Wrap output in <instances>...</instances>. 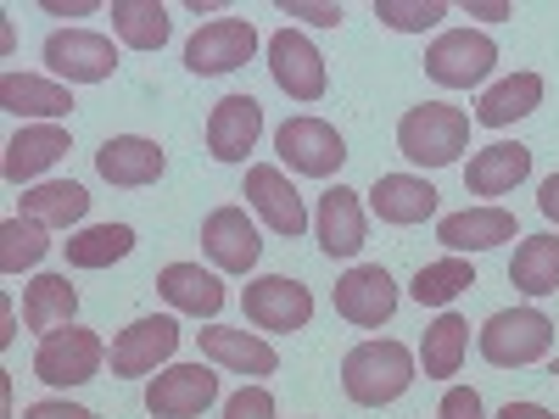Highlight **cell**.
Instances as JSON below:
<instances>
[{
    "label": "cell",
    "mask_w": 559,
    "mask_h": 419,
    "mask_svg": "<svg viewBox=\"0 0 559 419\" xmlns=\"http://www.w3.org/2000/svg\"><path fill=\"white\" fill-rule=\"evenodd\" d=\"M414 352L392 336L381 342H358L347 358H342V392L358 403V408H386L397 403L408 386H414Z\"/></svg>",
    "instance_id": "6da1fadb"
},
{
    "label": "cell",
    "mask_w": 559,
    "mask_h": 419,
    "mask_svg": "<svg viewBox=\"0 0 559 419\" xmlns=\"http://www.w3.org/2000/svg\"><path fill=\"white\" fill-rule=\"evenodd\" d=\"M471 146V112L448 101H419L397 118V152L414 168H448Z\"/></svg>",
    "instance_id": "7a4b0ae2"
},
{
    "label": "cell",
    "mask_w": 559,
    "mask_h": 419,
    "mask_svg": "<svg viewBox=\"0 0 559 419\" xmlns=\"http://www.w3.org/2000/svg\"><path fill=\"white\" fill-rule=\"evenodd\" d=\"M554 336L559 331H554L548 313H537V308H498L481 324L476 347H481V358L492 369H526V363H543L554 352Z\"/></svg>",
    "instance_id": "3957f363"
},
{
    "label": "cell",
    "mask_w": 559,
    "mask_h": 419,
    "mask_svg": "<svg viewBox=\"0 0 559 419\" xmlns=\"http://www.w3.org/2000/svg\"><path fill=\"white\" fill-rule=\"evenodd\" d=\"M102 358H107L102 336L84 331V324H68V331L39 336V347H34V375H39L45 386L68 392V386L96 381V375H102Z\"/></svg>",
    "instance_id": "277c9868"
},
{
    "label": "cell",
    "mask_w": 559,
    "mask_h": 419,
    "mask_svg": "<svg viewBox=\"0 0 559 419\" xmlns=\"http://www.w3.org/2000/svg\"><path fill=\"white\" fill-rule=\"evenodd\" d=\"M274 152L280 163H286L292 173H308V179H331L342 173L347 163V140L336 134V123H324V118H286L274 129Z\"/></svg>",
    "instance_id": "5b68a950"
},
{
    "label": "cell",
    "mask_w": 559,
    "mask_h": 419,
    "mask_svg": "<svg viewBox=\"0 0 559 419\" xmlns=\"http://www.w3.org/2000/svg\"><path fill=\"white\" fill-rule=\"evenodd\" d=\"M241 308H247V324L252 331H269V336H297L308 331L313 319V291L292 274H263L241 291Z\"/></svg>",
    "instance_id": "8992f818"
},
{
    "label": "cell",
    "mask_w": 559,
    "mask_h": 419,
    "mask_svg": "<svg viewBox=\"0 0 559 419\" xmlns=\"http://www.w3.org/2000/svg\"><path fill=\"white\" fill-rule=\"evenodd\" d=\"M498 68V45L476 28H442L431 45H426V73L442 84V89H471V84H487Z\"/></svg>",
    "instance_id": "52a82bcc"
},
{
    "label": "cell",
    "mask_w": 559,
    "mask_h": 419,
    "mask_svg": "<svg viewBox=\"0 0 559 419\" xmlns=\"http://www.w3.org/2000/svg\"><path fill=\"white\" fill-rule=\"evenodd\" d=\"M45 68H51V79H62L68 89L73 84H107L118 73V45L96 28H57L45 39Z\"/></svg>",
    "instance_id": "ba28073f"
},
{
    "label": "cell",
    "mask_w": 559,
    "mask_h": 419,
    "mask_svg": "<svg viewBox=\"0 0 559 419\" xmlns=\"http://www.w3.org/2000/svg\"><path fill=\"white\" fill-rule=\"evenodd\" d=\"M174 352H179V319H168V313L134 319L112 342V375L118 381H152V375L168 369Z\"/></svg>",
    "instance_id": "9c48e42d"
},
{
    "label": "cell",
    "mask_w": 559,
    "mask_h": 419,
    "mask_svg": "<svg viewBox=\"0 0 559 419\" xmlns=\"http://www.w3.org/2000/svg\"><path fill=\"white\" fill-rule=\"evenodd\" d=\"M258 28L247 17H218V23H202L191 39H185V68L197 79H218V73H236L258 57Z\"/></svg>",
    "instance_id": "30bf717a"
},
{
    "label": "cell",
    "mask_w": 559,
    "mask_h": 419,
    "mask_svg": "<svg viewBox=\"0 0 559 419\" xmlns=\"http://www.w3.org/2000/svg\"><path fill=\"white\" fill-rule=\"evenodd\" d=\"M269 79L286 89L292 101H319L324 89H331V73H324V57H319V45L308 39V34H297V28H280V34H269Z\"/></svg>",
    "instance_id": "8fae6325"
},
{
    "label": "cell",
    "mask_w": 559,
    "mask_h": 419,
    "mask_svg": "<svg viewBox=\"0 0 559 419\" xmlns=\"http://www.w3.org/2000/svg\"><path fill=\"white\" fill-rule=\"evenodd\" d=\"M218 403V375L207 363H168L146 381V414L152 419H197Z\"/></svg>",
    "instance_id": "7c38bea8"
},
{
    "label": "cell",
    "mask_w": 559,
    "mask_h": 419,
    "mask_svg": "<svg viewBox=\"0 0 559 419\" xmlns=\"http://www.w3.org/2000/svg\"><path fill=\"white\" fill-rule=\"evenodd\" d=\"M336 313L358 331H381V324L397 313V279L381 268V263H353L342 279H336Z\"/></svg>",
    "instance_id": "4fadbf2b"
},
{
    "label": "cell",
    "mask_w": 559,
    "mask_h": 419,
    "mask_svg": "<svg viewBox=\"0 0 559 419\" xmlns=\"http://www.w3.org/2000/svg\"><path fill=\"white\" fill-rule=\"evenodd\" d=\"M202 252L213 258V268L224 274H252L258 258H263V241H258V224L247 218V207H213L202 218Z\"/></svg>",
    "instance_id": "5bb4252c"
},
{
    "label": "cell",
    "mask_w": 559,
    "mask_h": 419,
    "mask_svg": "<svg viewBox=\"0 0 559 419\" xmlns=\"http://www.w3.org/2000/svg\"><path fill=\"white\" fill-rule=\"evenodd\" d=\"M258 213H263V224L274 229V236H286V241H297L302 229H308V202H302V191L286 179V168H274V163H252L247 168V191H241Z\"/></svg>",
    "instance_id": "9a60e30c"
},
{
    "label": "cell",
    "mask_w": 559,
    "mask_h": 419,
    "mask_svg": "<svg viewBox=\"0 0 559 419\" xmlns=\"http://www.w3.org/2000/svg\"><path fill=\"white\" fill-rule=\"evenodd\" d=\"M364 236H369V218H364V202L353 184H331L313 207V241L324 258H358L364 252Z\"/></svg>",
    "instance_id": "2e32d148"
},
{
    "label": "cell",
    "mask_w": 559,
    "mask_h": 419,
    "mask_svg": "<svg viewBox=\"0 0 559 419\" xmlns=\"http://www.w3.org/2000/svg\"><path fill=\"white\" fill-rule=\"evenodd\" d=\"M263 140V107L252 96H224L207 112V157L213 163H247Z\"/></svg>",
    "instance_id": "e0dca14e"
},
{
    "label": "cell",
    "mask_w": 559,
    "mask_h": 419,
    "mask_svg": "<svg viewBox=\"0 0 559 419\" xmlns=\"http://www.w3.org/2000/svg\"><path fill=\"white\" fill-rule=\"evenodd\" d=\"M0 112H12L23 123H62L73 112V89L62 79H39V73H0Z\"/></svg>",
    "instance_id": "ac0fdd59"
},
{
    "label": "cell",
    "mask_w": 559,
    "mask_h": 419,
    "mask_svg": "<svg viewBox=\"0 0 559 419\" xmlns=\"http://www.w3.org/2000/svg\"><path fill=\"white\" fill-rule=\"evenodd\" d=\"M68 152H73V134L62 123H23L7 140V163H0V173H7V184H34L45 168H57Z\"/></svg>",
    "instance_id": "d6986e66"
},
{
    "label": "cell",
    "mask_w": 559,
    "mask_h": 419,
    "mask_svg": "<svg viewBox=\"0 0 559 419\" xmlns=\"http://www.w3.org/2000/svg\"><path fill=\"white\" fill-rule=\"evenodd\" d=\"M163 168H168V157H163L157 140H146V134H112L107 146L96 152V173H102L107 184H118V191H140V184H157Z\"/></svg>",
    "instance_id": "ffe728a7"
},
{
    "label": "cell",
    "mask_w": 559,
    "mask_h": 419,
    "mask_svg": "<svg viewBox=\"0 0 559 419\" xmlns=\"http://www.w3.org/2000/svg\"><path fill=\"white\" fill-rule=\"evenodd\" d=\"M526 179H532V146H521V140H492L464 163V191L471 196H509Z\"/></svg>",
    "instance_id": "44dd1931"
},
{
    "label": "cell",
    "mask_w": 559,
    "mask_h": 419,
    "mask_svg": "<svg viewBox=\"0 0 559 419\" xmlns=\"http://www.w3.org/2000/svg\"><path fill=\"white\" fill-rule=\"evenodd\" d=\"M437 241L464 258V252H487V247H503V241H515V213L487 202V207H464V213H448L437 218Z\"/></svg>",
    "instance_id": "7402d4cb"
},
{
    "label": "cell",
    "mask_w": 559,
    "mask_h": 419,
    "mask_svg": "<svg viewBox=\"0 0 559 419\" xmlns=\"http://www.w3.org/2000/svg\"><path fill=\"white\" fill-rule=\"evenodd\" d=\"M197 342H202V358L218 363V369H229V375H252V381H263V375H274V369H280V352H274L263 336H252V331L207 324V331H197Z\"/></svg>",
    "instance_id": "603a6c76"
},
{
    "label": "cell",
    "mask_w": 559,
    "mask_h": 419,
    "mask_svg": "<svg viewBox=\"0 0 559 419\" xmlns=\"http://www.w3.org/2000/svg\"><path fill=\"white\" fill-rule=\"evenodd\" d=\"M157 291H163V302L174 308V313H191V319H218L224 313V279L213 274V268H202V263H168L163 274H157Z\"/></svg>",
    "instance_id": "cb8c5ba5"
},
{
    "label": "cell",
    "mask_w": 559,
    "mask_h": 419,
    "mask_svg": "<svg viewBox=\"0 0 559 419\" xmlns=\"http://www.w3.org/2000/svg\"><path fill=\"white\" fill-rule=\"evenodd\" d=\"M369 207H376L381 224H397V229L426 224L437 213V184L419 173H381L376 191H369Z\"/></svg>",
    "instance_id": "d4e9b609"
},
{
    "label": "cell",
    "mask_w": 559,
    "mask_h": 419,
    "mask_svg": "<svg viewBox=\"0 0 559 419\" xmlns=\"http://www.w3.org/2000/svg\"><path fill=\"white\" fill-rule=\"evenodd\" d=\"M79 313V291L68 286V274H34L28 291H23V324L34 336H51V331H68Z\"/></svg>",
    "instance_id": "484cf974"
},
{
    "label": "cell",
    "mask_w": 559,
    "mask_h": 419,
    "mask_svg": "<svg viewBox=\"0 0 559 419\" xmlns=\"http://www.w3.org/2000/svg\"><path fill=\"white\" fill-rule=\"evenodd\" d=\"M23 218L45 224V229H73L90 218V191L79 179H45L23 191Z\"/></svg>",
    "instance_id": "4316f807"
},
{
    "label": "cell",
    "mask_w": 559,
    "mask_h": 419,
    "mask_svg": "<svg viewBox=\"0 0 559 419\" xmlns=\"http://www.w3.org/2000/svg\"><path fill=\"white\" fill-rule=\"evenodd\" d=\"M464 352H471V324L459 313H437L426 324V336H419V369H426V381H453L464 369Z\"/></svg>",
    "instance_id": "83f0119b"
},
{
    "label": "cell",
    "mask_w": 559,
    "mask_h": 419,
    "mask_svg": "<svg viewBox=\"0 0 559 419\" xmlns=\"http://www.w3.org/2000/svg\"><path fill=\"white\" fill-rule=\"evenodd\" d=\"M543 107V73H509L498 79L487 96L476 101V123L487 129H509V123H521Z\"/></svg>",
    "instance_id": "f1b7e54d"
},
{
    "label": "cell",
    "mask_w": 559,
    "mask_h": 419,
    "mask_svg": "<svg viewBox=\"0 0 559 419\" xmlns=\"http://www.w3.org/2000/svg\"><path fill=\"white\" fill-rule=\"evenodd\" d=\"M509 279L526 297H554L559 291V236H526L509 258Z\"/></svg>",
    "instance_id": "f546056e"
},
{
    "label": "cell",
    "mask_w": 559,
    "mask_h": 419,
    "mask_svg": "<svg viewBox=\"0 0 559 419\" xmlns=\"http://www.w3.org/2000/svg\"><path fill=\"white\" fill-rule=\"evenodd\" d=\"M62 252H68L73 268H107V263L134 252V229L129 224H84L62 241Z\"/></svg>",
    "instance_id": "4dcf8cb0"
},
{
    "label": "cell",
    "mask_w": 559,
    "mask_h": 419,
    "mask_svg": "<svg viewBox=\"0 0 559 419\" xmlns=\"http://www.w3.org/2000/svg\"><path fill=\"white\" fill-rule=\"evenodd\" d=\"M168 7L163 0H112V34L134 51H163L168 45Z\"/></svg>",
    "instance_id": "1f68e13d"
},
{
    "label": "cell",
    "mask_w": 559,
    "mask_h": 419,
    "mask_svg": "<svg viewBox=\"0 0 559 419\" xmlns=\"http://www.w3.org/2000/svg\"><path fill=\"white\" fill-rule=\"evenodd\" d=\"M476 286V268H471V258H442V263H426L414 279H408V297L419 302V308H448L453 297H464Z\"/></svg>",
    "instance_id": "d6a6232c"
},
{
    "label": "cell",
    "mask_w": 559,
    "mask_h": 419,
    "mask_svg": "<svg viewBox=\"0 0 559 419\" xmlns=\"http://www.w3.org/2000/svg\"><path fill=\"white\" fill-rule=\"evenodd\" d=\"M45 252H51V229L12 213L0 224V274H23V268H39Z\"/></svg>",
    "instance_id": "836d02e7"
},
{
    "label": "cell",
    "mask_w": 559,
    "mask_h": 419,
    "mask_svg": "<svg viewBox=\"0 0 559 419\" xmlns=\"http://www.w3.org/2000/svg\"><path fill=\"white\" fill-rule=\"evenodd\" d=\"M448 12H453L448 0H376V17H381L386 28H397V34H426V28H437Z\"/></svg>",
    "instance_id": "e575fe53"
},
{
    "label": "cell",
    "mask_w": 559,
    "mask_h": 419,
    "mask_svg": "<svg viewBox=\"0 0 559 419\" xmlns=\"http://www.w3.org/2000/svg\"><path fill=\"white\" fill-rule=\"evenodd\" d=\"M280 17H302L313 28H336L347 12H342V0H280Z\"/></svg>",
    "instance_id": "d590c367"
},
{
    "label": "cell",
    "mask_w": 559,
    "mask_h": 419,
    "mask_svg": "<svg viewBox=\"0 0 559 419\" xmlns=\"http://www.w3.org/2000/svg\"><path fill=\"white\" fill-rule=\"evenodd\" d=\"M224 419H274V392L269 386H241L224 403Z\"/></svg>",
    "instance_id": "8d00e7d4"
},
{
    "label": "cell",
    "mask_w": 559,
    "mask_h": 419,
    "mask_svg": "<svg viewBox=\"0 0 559 419\" xmlns=\"http://www.w3.org/2000/svg\"><path fill=\"white\" fill-rule=\"evenodd\" d=\"M437 419H487V403H481V392H476V386H448V392H442Z\"/></svg>",
    "instance_id": "74e56055"
},
{
    "label": "cell",
    "mask_w": 559,
    "mask_h": 419,
    "mask_svg": "<svg viewBox=\"0 0 559 419\" xmlns=\"http://www.w3.org/2000/svg\"><path fill=\"white\" fill-rule=\"evenodd\" d=\"M23 419H96V414L79 408V403H68V397H45V403H28Z\"/></svg>",
    "instance_id": "f35d334b"
},
{
    "label": "cell",
    "mask_w": 559,
    "mask_h": 419,
    "mask_svg": "<svg viewBox=\"0 0 559 419\" xmlns=\"http://www.w3.org/2000/svg\"><path fill=\"white\" fill-rule=\"evenodd\" d=\"M459 12H464V17H481V23H503V17H515V7H509V0H464Z\"/></svg>",
    "instance_id": "ab89813d"
},
{
    "label": "cell",
    "mask_w": 559,
    "mask_h": 419,
    "mask_svg": "<svg viewBox=\"0 0 559 419\" xmlns=\"http://www.w3.org/2000/svg\"><path fill=\"white\" fill-rule=\"evenodd\" d=\"M537 207H543L548 224H559V173H548V179L537 184Z\"/></svg>",
    "instance_id": "60d3db41"
},
{
    "label": "cell",
    "mask_w": 559,
    "mask_h": 419,
    "mask_svg": "<svg viewBox=\"0 0 559 419\" xmlns=\"http://www.w3.org/2000/svg\"><path fill=\"white\" fill-rule=\"evenodd\" d=\"M498 419H559L554 408H543V403H503L498 408Z\"/></svg>",
    "instance_id": "b9f144b4"
},
{
    "label": "cell",
    "mask_w": 559,
    "mask_h": 419,
    "mask_svg": "<svg viewBox=\"0 0 559 419\" xmlns=\"http://www.w3.org/2000/svg\"><path fill=\"white\" fill-rule=\"evenodd\" d=\"M45 12H51V17H90V12H96V0H73V7H62V0H45Z\"/></svg>",
    "instance_id": "7bdbcfd3"
},
{
    "label": "cell",
    "mask_w": 559,
    "mask_h": 419,
    "mask_svg": "<svg viewBox=\"0 0 559 419\" xmlns=\"http://www.w3.org/2000/svg\"><path fill=\"white\" fill-rule=\"evenodd\" d=\"M17 336V319H12V302H0V347H12Z\"/></svg>",
    "instance_id": "ee69618b"
},
{
    "label": "cell",
    "mask_w": 559,
    "mask_h": 419,
    "mask_svg": "<svg viewBox=\"0 0 559 419\" xmlns=\"http://www.w3.org/2000/svg\"><path fill=\"white\" fill-rule=\"evenodd\" d=\"M548 375H559V358H554V363H548Z\"/></svg>",
    "instance_id": "f6af8a7d"
}]
</instances>
